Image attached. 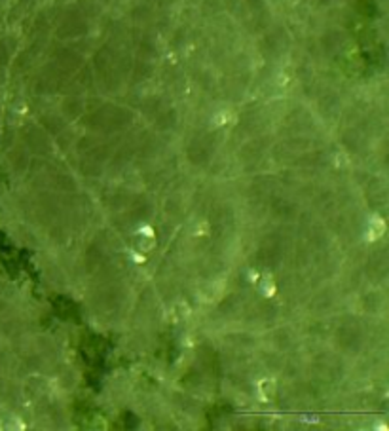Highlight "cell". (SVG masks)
<instances>
[{
	"mask_svg": "<svg viewBox=\"0 0 389 431\" xmlns=\"http://www.w3.org/2000/svg\"><path fill=\"white\" fill-rule=\"evenodd\" d=\"M386 232V224H384V221L382 219H378V217H374L372 221H370V226H368V239L370 241H374V239H378L382 234Z\"/></svg>",
	"mask_w": 389,
	"mask_h": 431,
	"instance_id": "cell-1",
	"label": "cell"
},
{
	"mask_svg": "<svg viewBox=\"0 0 389 431\" xmlns=\"http://www.w3.org/2000/svg\"><path fill=\"white\" fill-rule=\"evenodd\" d=\"M258 386H260V395H262V399H264V401H268V399H266V393H270V395L274 393V391H272V382L262 380Z\"/></svg>",
	"mask_w": 389,
	"mask_h": 431,
	"instance_id": "cell-2",
	"label": "cell"
},
{
	"mask_svg": "<svg viewBox=\"0 0 389 431\" xmlns=\"http://www.w3.org/2000/svg\"><path fill=\"white\" fill-rule=\"evenodd\" d=\"M131 255H133V258H135L137 262H144V260H146V256H139V253H131Z\"/></svg>",
	"mask_w": 389,
	"mask_h": 431,
	"instance_id": "cell-4",
	"label": "cell"
},
{
	"mask_svg": "<svg viewBox=\"0 0 389 431\" xmlns=\"http://www.w3.org/2000/svg\"><path fill=\"white\" fill-rule=\"evenodd\" d=\"M249 279H251V281H256V279H258V273L251 272V273H249Z\"/></svg>",
	"mask_w": 389,
	"mask_h": 431,
	"instance_id": "cell-5",
	"label": "cell"
},
{
	"mask_svg": "<svg viewBox=\"0 0 389 431\" xmlns=\"http://www.w3.org/2000/svg\"><path fill=\"white\" fill-rule=\"evenodd\" d=\"M275 293V285H274V281L270 279L268 283H264V295L266 296H272Z\"/></svg>",
	"mask_w": 389,
	"mask_h": 431,
	"instance_id": "cell-3",
	"label": "cell"
}]
</instances>
